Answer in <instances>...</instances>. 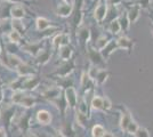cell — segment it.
<instances>
[{
  "label": "cell",
  "mask_w": 153,
  "mask_h": 137,
  "mask_svg": "<svg viewBox=\"0 0 153 137\" xmlns=\"http://www.w3.org/2000/svg\"><path fill=\"white\" fill-rule=\"evenodd\" d=\"M12 101L14 104L22 105L24 107H33L36 104V98L25 95L23 91H16L12 96Z\"/></svg>",
  "instance_id": "obj_1"
},
{
  "label": "cell",
  "mask_w": 153,
  "mask_h": 137,
  "mask_svg": "<svg viewBox=\"0 0 153 137\" xmlns=\"http://www.w3.org/2000/svg\"><path fill=\"white\" fill-rule=\"evenodd\" d=\"M65 101L68 103V106H70L71 109L76 107L78 104V95H76V89L72 86L65 89Z\"/></svg>",
  "instance_id": "obj_2"
},
{
  "label": "cell",
  "mask_w": 153,
  "mask_h": 137,
  "mask_svg": "<svg viewBox=\"0 0 153 137\" xmlns=\"http://www.w3.org/2000/svg\"><path fill=\"white\" fill-rule=\"evenodd\" d=\"M73 69H74V61L70 59V61H66L63 65L55 72V74L61 78H66V77H69L71 72L73 71Z\"/></svg>",
  "instance_id": "obj_3"
},
{
  "label": "cell",
  "mask_w": 153,
  "mask_h": 137,
  "mask_svg": "<svg viewBox=\"0 0 153 137\" xmlns=\"http://www.w3.org/2000/svg\"><path fill=\"white\" fill-rule=\"evenodd\" d=\"M108 15V4L105 2H100L98 6L94 10V17L98 23H102L103 21L106 19Z\"/></svg>",
  "instance_id": "obj_4"
},
{
  "label": "cell",
  "mask_w": 153,
  "mask_h": 137,
  "mask_svg": "<svg viewBox=\"0 0 153 137\" xmlns=\"http://www.w3.org/2000/svg\"><path fill=\"white\" fill-rule=\"evenodd\" d=\"M88 54H89L90 62L95 66H101L105 64V62H104V56H103L98 50H95V49H93V48H89V49H88Z\"/></svg>",
  "instance_id": "obj_5"
},
{
  "label": "cell",
  "mask_w": 153,
  "mask_h": 137,
  "mask_svg": "<svg viewBox=\"0 0 153 137\" xmlns=\"http://www.w3.org/2000/svg\"><path fill=\"white\" fill-rule=\"evenodd\" d=\"M72 12H73V5L72 4H68V2L58 5L57 10H56L57 15L61 16V17H69L72 14Z\"/></svg>",
  "instance_id": "obj_6"
},
{
  "label": "cell",
  "mask_w": 153,
  "mask_h": 137,
  "mask_svg": "<svg viewBox=\"0 0 153 137\" xmlns=\"http://www.w3.org/2000/svg\"><path fill=\"white\" fill-rule=\"evenodd\" d=\"M69 41H70V37H69V34H66V33H59L57 34L54 40H53V45L55 48H61L62 46H66L69 45Z\"/></svg>",
  "instance_id": "obj_7"
},
{
  "label": "cell",
  "mask_w": 153,
  "mask_h": 137,
  "mask_svg": "<svg viewBox=\"0 0 153 137\" xmlns=\"http://www.w3.org/2000/svg\"><path fill=\"white\" fill-rule=\"evenodd\" d=\"M59 95H61V89L58 87H51V88H48V89L42 91V96L47 99H49V102L58 98Z\"/></svg>",
  "instance_id": "obj_8"
},
{
  "label": "cell",
  "mask_w": 153,
  "mask_h": 137,
  "mask_svg": "<svg viewBox=\"0 0 153 137\" xmlns=\"http://www.w3.org/2000/svg\"><path fill=\"white\" fill-rule=\"evenodd\" d=\"M40 84V80L37 76H29L27 79H26L25 84H24V88H23V90H33V89H36L37 87L39 86Z\"/></svg>",
  "instance_id": "obj_9"
},
{
  "label": "cell",
  "mask_w": 153,
  "mask_h": 137,
  "mask_svg": "<svg viewBox=\"0 0 153 137\" xmlns=\"http://www.w3.org/2000/svg\"><path fill=\"white\" fill-rule=\"evenodd\" d=\"M10 15L15 20H22L25 16V9L21 5H14L10 8Z\"/></svg>",
  "instance_id": "obj_10"
},
{
  "label": "cell",
  "mask_w": 153,
  "mask_h": 137,
  "mask_svg": "<svg viewBox=\"0 0 153 137\" xmlns=\"http://www.w3.org/2000/svg\"><path fill=\"white\" fill-rule=\"evenodd\" d=\"M37 120L41 124H49L51 122V114L46 110H40L37 112Z\"/></svg>",
  "instance_id": "obj_11"
},
{
  "label": "cell",
  "mask_w": 153,
  "mask_h": 137,
  "mask_svg": "<svg viewBox=\"0 0 153 137\" xmlns=\"http://www.w3.org/2000/svg\"><path fill=\"white\" fill-rule=\"evenodd\" d=\"M16 71H17V73H19V76H22V77H29V76H33V74H34L33 67L30 65H27L24 62L16 69Z\"/></svg>",
  "instance_id": "obj_12"
},
{
  "label": "cell",
  "mask_w": 153,
  "mask_h": 137,
  "mask_svg": "<svg viewBox=\"0 0 153 137\" xmlns=\"http://www.w3.org/2000/svg\"><path fill=\"white\" fill-rule=\"evenodd\" d=\"M41 46H42L41 42H31V44H27L26 46H24V50L33 55V56H37L41 50Z\"/></svg>",
  "instance_id": "obj_13"
},
{
  "label": "cell",
  "mask_w": 153,
  "mask_h": 137,
  "mask_svg": "<svg viewBox=\"0 0 153 137\" xmlns=\"http://www.w3.org/2000/svg\"><path fill=\"white\" fill-rule=\"evenodd\" d=\"M49 59H51V53L48 52V50H46V49H41L40 53L36 56V61L40 65L47 64L49 62Z\"/></svg>",
  "instance_id": "obj_14"
},
{
  "label": "cell",
  "mask_w": 153,
  "mask_h": 137,
  "mask_svg": "<svg viewBox=\"0 0 153 137\" xmlns=\"http://www.w3.org/2000/svg\"><path fill=\"white\" fill-rule=\"evenodd\" d=\"M133 121L131 119V114L130 112L125 109V112H122V116H121V120H120V127H121L122 130H127V127L129 126V124Z\"/></svg>",
  "instance_id": "obj_15"
},
{
  "label": "cell",
  "mask_w": 153,
  "mask_h": 137,
  "mask_svg": "<svg viewBox=\"0 0 153 137\" xmlns=\"http://www.w3.org/2000/svg\"><path fill=\"white\" fill-rule=\"evenodd\" d=\"M72 48H71L69 45L66 46H62L61 48H59V57L61 59H63V61H70L71 57H72Z\"/></svg>",
  "instance_id": "obj_16"
},
{
  "label": "cell",
  "mask_w": 153,
  "mask_h": 137,
  "mask_svg": "<svg viewBox=\"0 0 153 137\" xmlns=\"http://www.w3.org/2000/svg\"><path fill=\"white\" fill-rule=\"evenodd\" d=\"M140 7L138 6V5L131 7L130 10L127 13L129 22H130V23H135L136 21L140 19Z\"/></svg>",
  "instance_id": "obj_17"
},
{
  "label": "cell",
  "mask_w": 153,
  "mask_h": 137,
  "mask_svg": "<svg viewBox=\"0 0 153 137\" xmlns=\"http://www.w3.org/2000/svg\"><path fill=\"white\" fill-rule=\"evenodd\" d=\"M118 42V47L119 48H123V49H127V50H130L133 48V41L130 39H128L127 37L122 36L119 39L117 40Z\"/></svg>",
  "instance_id": "obj_18"
},
{
  "label": "cell",
  "mask_w": 153,
  "mask_h": 137,
  "mask_svg": "<svg viewBox=\"0 0 153 137\" xmlns=\"http://www.w3.org/2000/svg\"><path fill=\"white\" fill-rule=\"evenodd\" d=\"M78 38L80 40V42L85 45L88 42V40L90 38V32L87 27H81L79 31H78Z\"/></svg>",
  "instance_id": "obj_19"
},
{
  "label": "cell",
  "mask_w": 153,
  "mask_h": 137,
  "mask_svg": "<svg viewBox=\"0 0 153 137\" xmlns=\"http://www.w3.org/2000/svg\"><path fill=\"white\" fill-rule=\"evenodd\" d=\"M36 25H37V29H38V30L45 31V30H47L51 24V22L47 20V19H45V17H38L37 21H36Z\"/></svg>",
  "instance_id": "obj_20"
},
{
  "label": "cell",
  "mask_w": 153,
  "mask_h": 137,
  "mask_svg": "<svg viewBox=\"0 0 153 137\" xmlns=\"http://www.w3.org/2000/svg\"><path fill=\"white\" fill-rule=\"evenodd\" d=\"M12 26H13L14 31L19 32L21 36H23L24 32H25V27H24L23 22L21 20H15V19H13V20H12Z\"/></svg>",
  "instance_id": "obj_21"
},
{
  "label": "cell",
  "mask_w": 153,
  "mask_h": 137,
  "mask_svg": "<svg viewBox=\"0 0 153 137\" xmlns=\"http://www.w3.org/2000/svg\"><path fill=\"white\" fill-rule=\"evenodd\" d=\"M108 77V72L106 70H98L97 72V76H96L95 78V81L97 85H103L105 81H106V79Z\"/></svg>",
  "instance_id": "obj_22"
},
{
  "label": "cell",
  "mask_w": 153,
  "mask_h": 137,
  "mask_svg": "<svg viewBox=\"0 0 153 137\" xmlns=\"http://www.w3.org/2000/svg\"><path fill=\"white\" fill-rule=\"evenodd\" d=\"M115 48H119L118 47V42L117 41H110L108 44V46L104 48V52H103V56H104V59L105 57H108L112 53H113V50H114Z\"/></svg>",
  "instance_id": "obj_23"
},
{
  "label": "cell",
  "mask_w": 153,
  "mask_h": 137,
  "mask_svg": "<svg viewBox=\"0 0 153 137\" xmlns=\"http://www.w3.org/2000/svg\"><path fill=\"white\" fill-rule=\"evenodd\" d=\"M91 107L95 110H104V98L95 96L91 99Z\"/></svg>",
  "instance_id": "obj_24"
},
{
  "label": "cell",
  "mask_w": 153,
  "mask_h": 137,
  "mask_svg": "<svg viewBox=\"0 0 153 137\" xmlns=\"http://www.w3.org/2000/svg\"><path fill=\"white\" fill-rule=\"evenodd\" d=\"M81 21H82V6L80 5L76 10V13H74V16H73V24H74V26L80 25Z\"/></svg>",
  "instance_id": "obj_25"
},
{
  "label": "cell",
  "mask_w": 153,
  "mask_h": 137,
  "mask_svg": "<svg viewBox=\"0 0 153 137\" xmlns=\"http://www.w3.org/2000/svg\"><path fill=\"white\" fill-rule=\"evenodd\" d=\"M121 24H120V22L118 20H114L112 21L111 23H110V25H108V30H110V32L114 33V34H117V33L120 32V30H121Z\"/></svg>",
  "instance_id": "obj_26"
},
{
  "label": "cell",
  "mask_w": 153,
  "mask_h": 137,
  "mask_svg": "<svg viewBox=\"0 0 153 137\" xmlns=\"http://www.w3.org/2000/svg\"><path fill=\"white\" fill-rule=\"evenodd\" d=\"M105 134V129L103 128L101 124H96L93 127V130H91V135L93 137H103Z\"/></svg>",
  "instance_id": "obj_27"
},
{
  "label": "cell",
  "mask_w": 153,
  "mask_h": 137,
  "mask_svg": "<svg viewBox=\"0 0 153 137\" xmlns=\"http://www.w3.org/2000/svg\"><path fill=\"white\" fill-rule=\"evenodd\" d=\"M91 80L93 79L90 78V76L87 73V72H85V73H82V77H81V87L82 88H89V86H90V84H91Z\"/></svg>",
  "instance_id": "obj_28"
},
{
  "label": "cell",
  "mask_w": 153,
  "mask_h": 137,
  "mask_svg": "<svg viewBox=\"0 0 153 137\" xmlns=\"http://www.w3.org/2000/svg\"><path fill=\"white\" fill-rule=\"evenodd\" d=\"M78 112L82 113L85 116L88 114V106H87V102H86L85 98H81V99H80V102H79V104H78Z\"/></svg>",
  "instance_id": "obj_29"
},
{
  "label": "cell",
  "mask_w": 153,
  "mask_h": 137,
  "mask_svg": "<svg viewBox=\"0 0 153 137\" xmlns=\"http://www.w3.org/2000/svg\"><path fill=\"white\" fill-rule=\"evenodd\" d=\"M108 38L105 37V36H102V37H100L97 41H96V47H97V49H100V50H103L106 46H108Z\"/></svg>",
  "instance_id": "obj_30"
},
{
  "label": "cell",
  "mask_w": 153,
  "mask_h": 137,
  "mask_svg": "<svg viewBox=\"0 0 153 137\" xmlns=\"http://www.w3.org/2000/svg\"><path fill=\"white\" fill-rule=\"evenodd\" d=\"M21 38H22V36L19 32L14 31V30L12 32H9V34H8V39H9L10 42H13V44H19Z\"/></svg>",
  "instance_id": "obj_31"
},
{
  "label": "cell",
  "mask_w": 153,
  "mask_h": 137,
  "mask_svg": "<svg viewBox=\"0 0 153 137\" xmlns=\"http://www.w3.org/2000/svg\"><path fill=\"white\" fill-rule=\"evenodd\" d=\"M135 137H150V133L146 128H143V127H140L137 131L135 133Z\"/></svg>",
  "instance_id": "obj_32"
},
{
  "label": "cell",
  "mask_w": 153,
  "mask_h": 137,
  "mask_svg": "<svg viewBox=\"0 0 153 137\" xmlns=\"http://www.w3.org/2000/svg\"><path fill=\"white\" fill-rule=\"evenodd\" d=\"M138 128H140V127H138V124H136L134 120H133V121L129 124V126L127 127V130H126V131H127V133H129V134H133V135H135V133L137 131V129H138Z\"/></svg>",
  "instance_id": "obj_33"
},
{
  "label": "cell",
  "mask_w": 153,
  "mask_h": 137,
  "mask_svg": "<svg viewBox=\"0 0 153 137\" xmlns=\"http://www.w3.org/2000/svg\"><path fill=\"white\" fill-rule=\"evenodd\" d=\"M120 22V24H121V27L123 30H127L129 24H130V22H129V19H128V15H125V16H122L121 20L119 21Z\"/></svg>",
  "instance_id": "obj_34"
},
{
  "label": "cell",
  "mask_w": 153,
  "mask_h": 137,
  "mask_svg": "<svg viewBox=\"0 0 153 137\" xmlns=\"http://www.w3.org/2000/svg\"><path fill=\"white\" fill-rule=\"evenodd\" d=\"M6 49L8 54H15V52L17 50V47H16V44H13V42H9L6 45Z\"/></svg>",
  "instance_id": "obj_35"
},
{
  "label": "cell",
  "mask_w": 153,
  "mask_h": 137,
  "mask_svg": "<svg viewBox=\"0 0 153 137\" xmlns=\"http://www.w3.org/2000/svg\"><path fill=\"white\" fill-rule=\"evenodd\" d=\"M111 106H112L111 101H110L108 97H105L104 98V110H108V109H111Z\"/></svg>",
  "instance_id": "obj_36"
},
{
  "label": "cell",
  "mask_w": 153,
  "mask_h": 137,
  "mask_svg": "<svg viewBox=\"0 0 153 137\" xmlns=\"http://www.w3.org/2000/svg\"><path fill=\"white\" fill-rule=\"evenodd\" d=\"M5 1L9 2V4H14V5H22V4L26 2L25 0H5Z\"/></svg>",
  "instance_id": "obj_37"
},
{
  "label": "cell",
  "mask_w": 153,
  "mask_h": 137,
  "mask_svg": "<svg viewBox=\"0 0 153 137\" xmlns=\"http://www.w3.org/2000/svg\"><path fill=\"white\" fill-rule=\"evenodd\" d=\"M147 5H150V0H138V6L145 8Z\"/></svg>",
  "instance_id": "obj_38"
},
{
  "label": "cell",
  "mask_w": 153,
  "mask_h": 137,
  "mask_svg": "<svg viewBox=\"0 0 153 137\" xmlns=\"http://www.w3.org/2000/svg\"><path fill=\"white\" fill-rule=\"evenodd\" d=\"M53 137H65V136L63 135V133H62V131H56V133L53 135Z\"/></svg>",
  "instance_id": "obj_39"
},
{
  "label": "cell",
  "mask_w": 153,
  "mask_h": 137,
  "mask_svg": "<svg viewBox=\"0 0 153 137\" xmlns=\"http://www.w3.org/2000/svg\"><path fill=\"white\" fill-rule=\"evenodd\" d=\"M118 2H120V0H108V5H117Z\"/></svg>",
  "instance_id": "obj_40"
},
{
  "label": "cell",
  "mask_w": 153,
  "mask_h": 137,
  "mask_svg": "<svg viewBox=\"0 0 153 137\" xmlns=\"http://www.w3.org/2000/svg\"><path fill=\"white\" fill-rule=\"evenodd\" d=\"M0 137H6V131L4 128H0Z\"/></svg>",
  "instance_id": "obj_41"
},
{
  "label": "cell",
  "mask_w": 153,
  "mask_h": 137,
  "mask_svg": "<svg viewBox=\"0 0 153 137\" xmlns=\"http://www.w3.org/2000/svg\"><path fill=\"white\" fill-rule=\"evenodd\" d=\"M25 137H38L34 133H29V134H26Z\"/></svg>",
  "instance_id": "obj_42"
},
{
  "label": "cell",
  "mask_w": 153,
  "mask_h": 137,
  "mask_svg": "<svg viewBox=\"0 0 153 137\" xmlns=\"http://www.w3.org/2000/svg\"><path fill=\"white\" fill-rule=\"evenodd\" d=\"M103 137H114V135L111 134V133H106V131H105V134H104V136Z\"/></svg>",
  "instance_id": "obj_43"
},
{
  "label": "cell",
  "mask_w": 153,
  "mask_h": 137,
  "mask_svg": "<svg viewBox=\"0 0 153 137\" xmlns=\"http://www.w3.org/2000/svg\"><path fill=\"white\" fill-rule=\"evenodd\" d=\"M2 99H4V93H2V89L0 88V103L2 102Z\"/></svg>",
  "instance_id": "obj_44"
},
{
  "label": "cell",
  "mask_w": 153,
  "mask_h": 137,
  "mask_svg": "<svg viewBox=\"0 0 153 137\" xmlns=\"http://www.w3.org/2000/svg\"><path fill=\"white\" fill-rule=\"evenodd\" d=\"M151 32H152V34H153V26H152V29H151Z\"/></svg>",
  "instance_id": "obj_45"
},
{
  "label": "cell",
  "mask_w": 153,
  "mask_h": 137,
  "mask_svg": "<svg viewBox=\"0 0 153 137\" xmlns=\"http://www.w3.org/2000/svg\"><path fill=\"white\" fill-rule=\"evenodd\" d=\"M0 116H1V114H0Z\"/></svg>",
  "instance_id": "obj_46"
}]
</instances>
